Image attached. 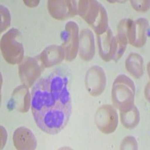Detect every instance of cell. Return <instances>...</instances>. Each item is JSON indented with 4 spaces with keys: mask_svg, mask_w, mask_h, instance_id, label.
Returning <instances> with one entry per match:
<instances>
[{
    "mask_svg": "<svg viewBox=\"0 0 150 150\" xmlns=\"http://www.w3.org/2000/svg\"><path fill=\"white\" fill-rule=\"evenodd\" d=\"M68 78L55 72L38 80L32 90V112L37 126L49 134L64 129L71 114Z\"/></svg>",
    "mask_w": 150,
    "mask_h": 150,
    "instance_id": "obj_1",
    "label": "cell"
},
{
    "mask_svg": "<svg viewBox=\"0 0 150 150\" xmlns=\"http://www.w3.org/2000/svg\"><path fill=\"white\" fill-rule=\"evenodd\" d=\"M78 14L94 29L96 35L104 33L109 28L108 12L96 0H80L77 5Z\"/></svg>",
    "mask_w": 150,
    "mask_h": 150,
    "instance_id": "obj_2",
    "label": "cell"
},
{
    "mask_svg": "<svg viewBox=\"0 0 150 150\" xmlns=\"http://www.w3.org/2000/svg\"><path fill=\"white\" fill-rule=\"evenodd\" d=\"M135 85L126 75L120 74L115 79L112 88V101L114 107L120 111L134 105Z\"/></svg>",
    "mask_w": 150,
    "mask_h": 150,
    "instance_id": "obj_3",
    "label": "cell"
},
{
    "mask_svg": "<svg viewBox=\"0 0 150 150\" xmlns=\"http://www.w3.org/2000/svg\"><path fill=\"white\" fill-rule=\"evenodd\" d=\"M17 29H11L1 38V51L4 59L11 65L21 63L24 59V49L21 43L17 41L21 35Z\"/></svg>",
    "mask_w": 150,
    "mask_h": 150,
    "instance_id": "obj_4",
    "label": "cell"
},
{
    "mask_svg": "<svg viewBox=\"0 0 150 150\" xmlns=\"http://www.w3.org/2000/svg\"><path fill=\"white\" fill-rule=\"evenodd\" d=\"M44 68L39 57L24 58L19 65V76L22 83L28 88L33 86L41 76Z\"/></svg>",
    "mask_w": 150,
    "mask_h": 150,
    "instance_id": "obj_5",
    "label": "cell"
},
{
    "mask_svg": "<svg viewBox=\"0 0 150 150\" xmlns=\"http://www.w3.org/2000/svg\"><path fill=\"white\" fill-rule=\"evenodd\" d=\"M62 48L65 52V58L67 61L71 62L74 59L79 50V26L74 21H69L66 23L65 30L62 34Z\"/></svg>",
    "mask_w": 150,
    "mask_h": 150,
    "instance_id": "obj_6",
    "label": "cell"
},
{
    "mask_svg": "<svg viewBox=\"0 0 150 150\" xmlns=\"http://www.w3.org/2000/svg\"><path fill=\"white\" fill-rule=\"evenodd\" d=\"M95 122L98 128L105 134L113 133L118 126V114L113 106L104 104L97 110Z\"/></svg>",
    "mask_w": 150,
    "mask_h": 150,
    "instance_id": "obj_7",
    "label": "cell"
},
{
    "mask_svg": "<svg viewBox=\"0 0 150 150\" xmlns=\"http://www.w3.org/2000/svg\"><path fill=\"white\" fill-rule=\"evenodd\" d=\"M149 21L145 18H139L135 21L128 19L127 35L130 45L136 47L145 45L149 36Z\"/></svg>",
    "mask_w": 150,
    "mask_h": 150,
    "instance_id": "obj_8",
    "label": "cell"
},
{
    "mask_svg": "<svg viewBox=\"0 0 150 150\" xmlns=\"http://www.w3.org/2000/svg\"><path fill=\"white\" fill-rule=\"evenodd\" d=\"M47 9L51 17L58 21H65L78 14L77 1L74 0H49Z\"/></svg>",
    "mask_w": 150,
    "mask_h": 150,
    "instance_id": "obj_9",
    "label": "cell"
},
{
    "mask_svg": "<svg viewBox=\"0 0 150 150\" xmlns=\"http://www.w3.org/2000/svg\"><path fill=\"white\" fill-rule=\"evenodd\" d=\"M107 77L101 67L94 65L87 71L85 77V85L91 96H100L106 87Z\"/></svg>",
    "mask_w": 150,
    "mask_h": 150,
    "instance_id": "obj_10",
    "label": "cell"
},
{
    "mask_svg": "<svg viewBox=\"0 0 150 150\" xmlns=\"http://www.w3.org/2000/svg\"><path fill=\"white\" fill-rule=\"evenodd\" d=\"M32 104V95L26 86H17L12 93L8 103L11 110L15 109L21 112H26Z\"/></svg>",
    "mask_w": 150,
    "mask_h": 150,
    "instance_id": "obj_11",
    "label": "cell"
},
{
    "mask_svg": "<svg viewBox=\"0 0 150 150\" xmlns=\"http://www.w3.org/2000/svg\"><path fill=\"white\" fill-rule=\"evenodd\" d=\"M97 43L99 56L105 62L112 59L115 52L116 38L110 28L104 33L97 35Z\"/></svg>",
    "mask_w": 150,
    "mask_h": 150,
    "instance_id": "obj_12",
    "label": "cell"
},
{
    "mask_svg": "<svg viewBox=\"0 0 150 150\" xmlns=\"http://www.w3.org/2000/svg\"><path fill=\"white\" fill-rule=\"evenodd\" d=\"M13 142L18 150H33L37 147V140L34 134L26 127H20L14 131Z\"/></svg>",
    "mask_w": 150,
    "mask_h": 150,
    "instance_id": "obj_13",
    "label": "cell"
},
{
    "mask_svg": "<svg viewBox=\"0 0 150 150\" xmlns=\"http://www.w3.org/2000/svg\"><path fill=\"white\" fill-rule=\"evenodd\" d=\"M79 56L84 61H90L95 56L96 47L92 31L84 29L81 31L79 41Z\"/></svg>",
    "mask_w": 150,
    "mask_h": 150,
    "instance_id": "obj_14",
    "label": "cell"
},
{
    "mask_svg": "<svg viewBox=\"0 0 150 150\" xmlns=\"http://www.w3.org/2000/svg\"><path fill=\"white\" fill-rule=\"evenodd\" d=\"M38 57L45 68H50L61 63L65 59V52L62 46L50 45L43 50Z\"/></svg>",
    "mask_w": 150,
    "mask_h": 150,
    "instance_id": "obj_15",
    "label": "cell"
},
{
    "mask_svg": "<svg viewBox=\"0 0 150 150\" xmlns=\"http://www.w3.org/2000/svg\"><path fill=\"white\" fill-rule=\"evenodd\" d=\"M127 23L128 19H123L120 22L117 26V35L115 37V52L112 59L115 62L121 58L126 50L127 45L128 43V35H127Z\"/></svg>",
    "mask_w": 150,
    "mask_h": 150,
    "instance_id": "obj_16",
    "label": "cell"
},
{
    "mask_svg": "<svg viewBox=\"0 0 150 150\" xmlns=\"http://www.w3.org/2000/svg\"><path fill=\"white\" fill-rule=\"evenodd\" d=\"M127 71L134 78L138 79L143 74V59L140 54L131 53L125 61Z\"/></svg>",
    "mask_w": 150,
    "mask_h": 150,
    "instance_id": "obj_17",
    "label": "cell"
},
{
    "mask_svg": "<svg viewBox=\"0 0 150 150\" xmlns=\"http://www.w3.org/2000/svg\"><path fill=\"white\" fill-rule=\"evenodd\" d=\"M120 119L125 128L133 129L140 122V118L138 109L136 106L133 105L126 110L120 111Z\"/></svg>",
    "mask_w": 150,
    "mask_h": 150,
    "instance_id": "obj_18",
    "label": "cell"
},
{
    "mask_svg": "<svg viewBox=\"0 0 150 150\" xmlns=\"http://www.w3.org/2000/svg\"><path fill=\"white\" fill-rule=\"evenodd\" d=\"M0 11H1V31L0 32L3 33L11 25V14L8 9L3 5L0 6Z\"/></svg>",
    "mask_w": 150,
    "mask_h": 150,
    "instance_id": "obj_19",
    "label": "cell"
},
{
    "mask_svg": "<svg viewBox=\"0 0 150 150\" xmlns=\"http://www.w3.org/2000/svg\"><path fill=\"white\" fill-rule=\"evenodd\" d=\"M137 143L134 137L128 136L125 137L120 146V149H137Z\"/></svg>",
    "mask_w": 150,
    "mask_h": 150,
    "instance_id": "obj_20",
    "label": "cell"
},
{
    "mask_svg": "<svg viewBox=\"0 0 150 150\" xmlns=\"http://www.w3.org/2000/svg\"><path fill=\"white\" fill-rule=\"evenodd\" d=\"M132 7L134 10L140 12H145L149 9V1L147 0H142V1H131Z\"/></svg>",
    "mask_w": 150,
    "mask_h": 150,
    "instance_id": "obj_21",
    "label": "cell"
},
{
    "mask_svg": "<svg viewBox=\"0 0 150 150\" xmlns=\"http://www.w3.org/2000/svg\"><path fill=\"white\" fill-rule=\"evenodd\" d=\"M23 2L26 4L27 6H29V7L33 8L37 6V5L39 4L40 1L39 0H37V1H26V0H24Z\"/></svg>",
    "mask_w": 150,
    "mask_h": 150,
    "instance_id": "obj_22",
    "label": "cell"
}]
</instances>
